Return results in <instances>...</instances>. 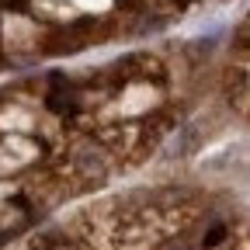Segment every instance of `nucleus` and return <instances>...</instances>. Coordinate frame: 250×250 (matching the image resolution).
I'll return each mask as SVG.
<instances>
[{
	"label": "nucleus",
	"instance_id": "f257e3e1",
	"mask_svg": "<svg viewBox=\"0 0 250 250\" xmlns=\"http://www.w3.org/2000/svg\"><path fill=\"white\" fill-rule=\"evenodd\" d=\"M174 4H195V0H174Z\"/></svg>",
	"mask_w": 250,
	"mask_h": 250
}]
</instances>
